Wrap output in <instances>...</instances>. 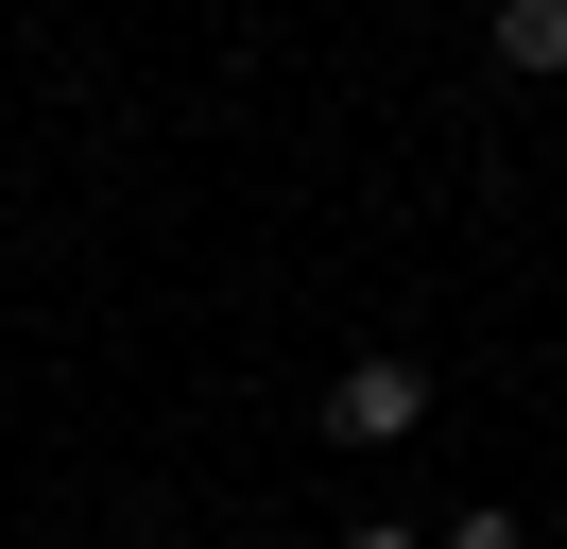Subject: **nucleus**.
Instances as JSON below:
<instances>
[{
  "label": "nucleus",
  "instance_id": "f257e3e1",
  "mask_svg": "<svg viewBox=\"0 0 567 549\" xmlns=\"http://www.w3.org/2000/svg\"><path fill=\"white\" fill-rule=\"evenodd\" d=\"M327 429H344V446H413L430 429V377L413 361H344V377H327Z\"/></svg>",
  "mask_w": 567,
  "mask_h": 549
},
{
  "label": "nucleus",
  "instance_id": "f03ea898",
  "mask_svg": "<svg viewBox=\"0 0 567 549\" xmlns=\"http://www.w3.org/2000/svg\"><path fill=\"white\" fill-rule=\"evenodd\" d=\"M482 52H498V69H533V86H550V69H567V0H498V18H482Z\"/></svg>",
  "mask_w": 567,
  "mask_h": 549
},
{
  "label": "nucleus",
  "instance_id": "7ed1b4c3",
  "mask_svg": "<svg viewBox=\"0 0 567 549\" xmlns=\"http://www.w3.org/2000/svg\"><path fill=\"white\" fill-rule=\"evenodd\" d=\"M430 549H533V532H516V515H447Z\"/></svg>",
  "mask_w": 567,
  "mask_h": 549
},
{
  "label": "nucleus",
  "instance_id": "20e7f679",
  "mask_svg": "<svg viewBox=\"0 0 567 549\" xmlns=\"http://www.w3.org/2000/svg\"><path fill=\"white\" fill-rule=\"evenodd\" d=\"M344 549H430V532H344Z\"/></svg>",
  "mask_w": 567,
  "mask_h": 549
}]
</instances>
